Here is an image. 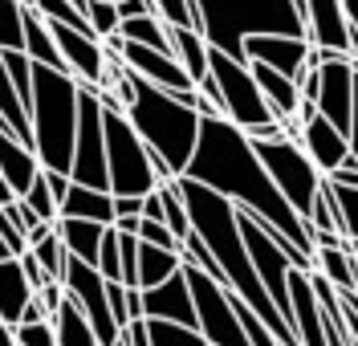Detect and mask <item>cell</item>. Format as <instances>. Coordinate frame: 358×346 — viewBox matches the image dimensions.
I'll list each match as a JSON object with an SVG mask.
<instances>
[{
  "mask_svg": "<svg viewBox=\"0 0 358 346\" xmlns=\"http://www.w3.org/2000/svg\"><path fill=\"white\" fill-rule=\"evenodd\" d=\"M183 175H192L196 184H208L212 192L228 196L236 208L265 220V229L273 236H285L301 253L313 257V229L277 192V184L268 180L265 163L257 155V147L248 143V135L236 122H228L224 115L200 118V138H196V151H192V163H187Z\"/></svg>",
  "mask_w": 358,
  "mask_h": 346,
  "instance_id": "obj_1",
  "label": "cell"
},
{
  "mask_svg": "<svg viewBox=\"0 0 358 346\" xmlns=\"http://www.w3.org/2000/svg\"><path fill=\"white\" fill-rule=\"evenodd\" d=\"M176 187H179V196H183V204H187L192 232L208 245V253L220 261L228 289L281 338V346H297V334L277 314V305L268 301L265 285H261V277L252 269V257H248L245 232H241V212H236V204L228 196H220V192H212L208 184H196L192 175H179Z\"/></svg>",
  "mask_w": 358,
  "mask_h": 346,
  "instance_id": "obj_2",
  "label": "cell"
},
{
  "mask_svg": "<svg viewBox=\"0 0 358 346\" xmlns=\"http://www.w3.org/2000/svg\"><path fill=\"white\" fill-rule=\"evenodd\" d=\"M131 102L122 115L131 118V127L143 135V143L155 151L159 159L167 163L176 175L187 171L192 151H196V138H200V115L192 106L179 102V94L151 86L147 78H138L131 69Z\"/></svg>",
  "mask_w": 358,
  "mask_h": 346,
  "instance_id": "obj_3",
  "label": "cell"
},
{
  "mask_svg": "<svg viewBox=\"0 0 358 346\" xmlns=\"http://www.w3.org/2000/svg\"><path fill=\"white\" fill-rule=\"evenodd\" d=\"M192 4L208 45L236 62H245V37L252 33L306 37V13L297 8V0H192Z\"/></svg>",
  "mask_w": 358,
  "mask_h": 346,
  "instance_id": "obj_4",
  "label": "cell"
},
{
  "mask_svg": "<svg viewBox=\"0 0 358 346\" xmlns=\"http://www.w3.org/2000/svg\"><path fill=\"white\" fill-rule=\"evenodd\" d=\"M33 151L45 171H66L73 163V138H78V78L66 69H49L33 62Z\"/></svg>",
  "mask_w": 358,
  "mask_h": 346,
  "instance_id": "obj_5",
  "label": "cell"
},
{
  "mask_svg": "<svg viewBox=\"0 0 358 346\" xmlns=\"http://www.w3.org/2000/svg\"><path fill=\"white\" fill-rule=\"evenodd\" d=\"M106 131V175H110V196H151L159 184L179 180L167 163L143 143V135L131 127V118L118 106H106L102 115Z\"/></svg>",
  "mask_w": 358,
  "mask_h": 346,
  "instance_id": "obj_6",
  "label": "cell"
},
{
  "mask_svg": "<svg viewBox=\"0 0 358 346\" xmlns=\"http://www.w3.org/2000/svg\"><path fill=\"white\" fill-rule=\"evenodd\" d=\"M252 143V138H248ZM257 147V155H261V163H265L268 180L277 184V192L289 200V208L306 220L310 216L313 200H317V187H322V171L310 163V155H306V147L301 143H293V138H257L252 143Z\"/></svg>",
  "mask_w": 358,
  "mask_h": 346,
  "instance_id": "obj_7",
  "label": "cell"
},
{
  "mask_svg": "<svg viewBox=\"0 0 358 346\" xmlns=\"http://www.w3.org/2000/svg\"><path fill=\"white\" fill-rule=\"evenodd\" d=\"M208 66H212V78L220 86V102H224V118L228 122H236L245 135L257 131V127H265V122H281L268 110V102L261 94V86H257L248 62H236V57H228V53L208 45Z\"/></svg>",
  "mask_w": 358,
  "mask_h": 346,
  "instance_id": "obj_8",
  "label": "cell"
},
{
  "mask_svg": "<svg viewBox=\"0 0 358 346\" xmlns=\"http://www.w3.org/2000/svg\"><path fill=\"white\" fill-rule=\"evenodd\" d=\"M187 285H192V298H196V330L212 346H252L245 334V322L232 305V289L212 281V277L196 269V265H183Z\"/></svg>",
  "mask_w": 358,
  "mask_h": 346,
  "instance_id": "obj_9",
  "label": "cell"
},
{
  "mask_svg": "<svg viewBox=\"0 0 358 346\" xmlns=\"http://www.w3.org/2000/svg\"><path fill=\"white\" fill-rule=\"evenodd\" d=\"M62 285H66V298L78 301V310L86 314V322L94 326L98 334V346H114L122 338V330L110 314V298H106V277L98 273L90 261L82 257H66V273H62Z\"/></svg>",
  "mask_w": 358,
  "mask_h": 346,
  "instance_id": "obj_10",
  "label": "cell"
},
{
  "mask_svg": "<svg viewBox=\"0 0 358 346\" xmlns=\"http://www.w3.org/2000/svg\"><path fill=\"white\" fill-rule=\"evenodd\" d=\"M322 53V49H317ZM322 90H317V115L334 122L338 131H350V110H355V62L350 57H330L322 53Z\"/></svg>",
  "mask_w": 358,
  "mask_h": 346,
  "instance_id": "obj_11",
  "label": "cell"
},
{
  "mask_svg": "<svg viewBox=\"0 0 358 346\" xmlns=\"http://www.w3.org/2000/svg\"><path fill=\"white\" fill-rule=\"evenodd\" d=\"M49 33L62 49L66 73H73L86 86H102V69H106V45L90 33V29H73V24L49 21Z\"/></svg>",
  "mask_w": 358,
  "mask_h": 346,
  "instance_id": "obj_12",
  "label": "cell"
},
{
  "mask_svg": "<svg viewBox=\"0 0 358 346\" xmlns=\"http://www.w3.org/2000/svg\"><path fill=\"white\" fill-rule=\"evenodd\" d=\"M310 41L306 37H285V33H252L245 37V62H261L285 73L293 82L306 78V57H310Z\"/></svg>",
  "mask_w": 358,
  "mask_h": 346,
  "instance_id": "obj_13",
  "label": "cell"
},
{
  "mask_svg": "<svg viewBox=\"0 0 358 346\" xmlns=\"http://www.w3.org/2000/svg\"><path fill=\"white\" fill-rule=\"evenodd\" d=\"M306 37L330 57H350V21L342 0H306Z\"/></svg>",
  "mask_w": 358,
  "mask_h": 346,
  "instance_id": "obj_14",
  "label": "cell"
},
{
  "mask_svg": "<svg viewBox=\"0 0 358 346\" xmlns=\"http://www.w3.org/2000/svg\"><path fill=\"white\" fill-rule=\"evenodd\" d=\"M118 57L127 62V69H134L138 78H147L151 86H163V90H171V94L196 90V82L187 78V69L179 66L171 53H163V49H147V45H134V41H122Z\"/></svg>",
  "mask_w": 358,
  "mask_h": 346,
  "instance_id": "obj_15",
  "label": "cell"
},
{
  "mask_svg": "<svg viewBox=\"0 0 358 346\" xmlns=\"http://www.w3.org/2000/svg\"><path fill=\"white\" fill-rule=\"evenodd\" d=\"M143 318L192 326V330H196V298H192V285H187V273H183V269L171 273L163 285H155V289H143Z\"/></svg>",
  "mask_w": 358,
  "mask_h": 346,
  "instance_id": "obj_16",
  "label": "cell"
},
{
  "mask_svg": "<svg viewBox=\"0 0 358 346\" xmlns=\"http://www.w3.org/2000/svg\"><path fill=\"white\" fill-rule=\"evenodd\" d=\"M289 326L297 334V346H326L322 305H317V294H313L310 269H293L289 273Z\"/></svg>",
  "mask_w": 358,
  "mask_h": 346,
  "instance_id": "obj_17",
  "label": "cell"
},
{
  "mask_svg": "<svg viewBox=\"0 0 358 346\" xmlns=\"http://www.w3.org/2000/svg\"><path fill=\"white\" fill-rule=\"evenodd\" d=\"M301 147H306L310 163L322 171V175H330L334 167H342V163L350 159V143H346V135L338 131L334 122H326L322 115H310L306 122H301Z\"/></svg>",
  "mask_w": 358,
  "mask_h": 346,
  "instance_id": "obj_18",
  "label": "cell"
},
{
  "mask_svg": "<svg viewBox=\"0 0 358 346\" xmlns=\"http://www.w3.org/2000/svg\"><path fill=\"white\" fill-rule=\"evenodd\" d=\"M0 175L8 180V187H13L17 196H24V192L33 187V180L41 175V159H37V151L24 147L21 138L4 135V131H0Z\"/></svg>",
  "mask_w": 358,
  "mask_h": 346,
  "instance_id": "obj_19",
  "label": "cell"
},
{
  "mask_svg": "<svg viewBox=\"0 0 358 346\" xmlns=\"http://www.w3.org/2000/svg\"><path fill=\"white\" fill-rule=\"evenodd\" d=\"M248 69H252V78H257V86H261V94H265L268 110H273V118H297V106H301V86L293 82V78H285V73H277L273 66H261V62H248Z\"/></svg>",
  "mask_w": 358,
  "mask_h": 346,
  "instance_id": "obj_20",
  "label": "cell"
},
{
  "mask_svg": "<svg viewBox=\"0 0 358 346\" xmlns=\"http://www.w3.org/2000/svg\"><path fill=\"white\" fill-rule=\"evenodd\" d=\"M29 298H33V285L21 269V257H4L0 261V322L8 326L21 322Z\"/></svg>",
  "mask_w": 358,
  "mask_h": 346,
  "instance_id": "obj_21",
  "label": "cell"
},
{
  "mask_svg": "<svg viewBox=\"0 0 358 346\" xmlns=\"http://www.w3.org/2000/svg\"><path fill=\"white\" fill-rule=\"evenodd\" d=\"M167 37H171V53L176 62L187 69L192 82H203L212 66H208V37L200 29H187V24H167Z\"/></svg>",
  "mask_w": 358,
  "mask_h": 346,
  "instance_id": "obj_22",
  "label": "cell"
},
{
  "mask_svg": "<svg viewBox=\"0 0 358 346\" xmlns=\"http://www.w3.org/2000/svg\"><path fill=\"white\" fill-rule=\"evenodd\" d=\"M62 216L69 220H94V224H114V196L98 187L73 184L62 200Z\"/></svg>",
  "mask_w": 358,
  "mask_h": 346,
  "instance_id": "obj_23",
  "label": "cell"
},
{
  "mask_svg": "<svg viewBox=\"0 0 358 346\" xmlns=\"http://www.w3.org/2000/svg\"><path fill=\"white\" fill-rule=\"evenodd\" d=\"M24 53H29V62H37V66L66 69L62 49H57L53 33H49V21H45L33 4H24Z\"/></svg>",
  "mask_w": 358,
  "mask_h": 346,
  "instance_id": "obj_24",
  "label": "cell"
},
{
  "mask_svg": "<svg viewBox=\"0 0 358 346\" xmlns=\"http://www.w3.org/2000/svg\"><path fill=\"white\" fill-rule=\"evenodd\" d=\"M110 224H94V220H69V216H57V236L66 245L69 257H82V261H98V249H102V232Z\"/></svg>",
  "mask_w": 358,
  "mask_h": 346,
  "instance_id": "obj_25",
  "label": "cell"
},
{
  "mask_svg": "<svg viewBox=\"0 0 358 346\" xmlns=\"http://www.w3.org/2000/svg\"><path fill=\"white\" fill-rule=\"evenodd\" d=\"M313 273H322L334 289H358V261L350 245L342 249H313Z\"/></svg>",
  "mask_w": 358,
  "mask_h": 346,
  "instance_id": "obj_26",
  "label": "cell"
},
{
  "mask_svg": "<svg viewBox=\"0 0 358 346\" xmlns=\"http://www.w3.org/2000/svg\"><path fill=\"white\" fill-rule=\"evenodd\" d=\"M179 269H183V261H179L176 249H159V245L138 240V289H155Z\"/></svg>",
  "mask_w": 358,
  "mask_h": 346,
  "instance_id": "obj_27",
  "label": "cell"
},
{
  "mask_svg": "<svg viewBox=\"0 0 358 346\" xmlns=\"http://www.w3.org/2000/svg\"><path fill=\"white\" fill-rule=\"evenodd\" d=\"M53 334H57V346H98V334L94 326L86 322V314L78 310V301L66 298L53 314Z\"/></svg>",
  "mask_w": 358,
  "mask_h": 346,
  "instance_id": "obj_28",
  "label": "cell"
},
{
  "mask_svg": "<svg viewBox=\"0 0 358 346\" xmlns=\"http://www.w3.org/2000/svg\"><path fill=\"white\" fill-rule=\"evenodd\" d=\"M118 37L122 41H134V45H147V49H163L171 53V37H167V21L159 13H147V17H127L118 21ZM176 57V53H171Z\"/></svg>",
  "mask_w": 358,
  "mask_h": 346,
  "instance_id": "obj_29",
  "label": "cell"
},
{
  "mask_svg": "<svg viewBox=\"0 0 358 346\" xmlns=\"http://www.w3.org/2000/svg\"><path fill=\"white\" fill-rule=\"evenodd\" d=\"M0 66L13 78L21 102L29 106V102H33V62H29V53H24V49H0Z\"/></svg>",
  "mask_w": 358,
  "mask_h": 346,
  "instance_id": "obj_30",
  "label": "cell"
},
{
  "mask_svg": "<svg viewBox=\"0 0 358 346\" xmlns=\"http://www.w3.org/2000/svg\"><path fill=\"white\" fill-rule=\"evenodd\" d=\"M159 196H163V224L176 232V240L183 245V236L192 232V220H187V204H183V196H179L176 180H171V184H159Z\"/></svg>",
  "mask_w": 358,
  "mask_h": 346,
  "instance_id": "obj_31",
  "label": "cell"
},
{
  "mask_svg": "<svg viewBox=\"0 0 358 346\" xmlns=\"http://www.w3.org/2000/svg\"><path fill=\"white\" fill-rule=\"evenodd\" d=\"M0 49H24V0H0Z\"/></svg>",
  "mask_w": 358,
  "mask_h": 346,
  "instance_id": "obj_32",
  "label": "cell"
},
{
  "mask_svg": "<svg viewBox=\"0 0 358 346\" xmlns=\"http://www.w3.org/2000/svg\"><path fill=\"white\" fill-rule=\"evenodd\" d=\"M151 346H212L203 338L200 330H192V326H176V322H151Z\"/></svg>",
  "mask_w": 358,
  "mask_h": 346,
  "instance_id": "obj_33",
  "label": "cell"
},
{
  "mask_svg": "<svg viewBox=\"0 0 358 346\" xmlns=\"http://www.w3.org/2000/svg\"><path fill=\"white\" fill-rule=\"evenodd\" d=\"M29 253L41 261V269L53 277V281H62V273H66V257H69V253H66V245H62V236H57V224H53V232H49L45 240H37Z\"/></svg>",
  "mask_w": 358,
  "mask_h": 346,
  "instance_id": "obj_34",
  "label": "cell"
},
{
  "mask_svg": "<svg viewBox=\"0 0 358 346\" xmlns=\"http://www.w3.org/2000/svg\"><path fill=\"white\" fill-rule=\"evenodd\" d=\"M86 21H90V33L98 37V41H110L118 37V8H114V0H90L86 4Z\"/></svg>",
  "mask_w": 358,
  "mask_h": 346,
  "instance_id": "obj_35",
  "label": "cell"
},
{
  "mask_svg": "<svg viewBox=\"0 0 358 346\" xmlns=\"http://www.w3.org/2000/svg\"><path fill=\"white\" fill-rule=\"evenodd\" d=\"M94 269L106 277V281H122V249H118V229L114 224L102 232V249H98Z\"/></svg>",
  "mask_w": 358,
  "mask_h": 346,
  "instance_id": "obj_36",
  "label": "cell"
},
{
  "mask_svg": "<svg viewBox=\"0 0 358 346\" xmlns=\"http://www.w3.org/2000/svg\"><path fill=\"white\" fill-rule=\"evenodd\" d=\"M330 196L338 204V220H342V236L358 240V187H338L330 184Z\"/></svg>",
  "mask_w": 358,
  "mask_h": 346,
  "instance_id": "obj_37",
  "label": "cell"
},
{
  "mask_svg": "<svg viewBox=\"0 0 358 346\" xmlns=\"http://www.w3.org/2000/svg\"><path fill=\"white\" fill-rule=\"evenodd\" d=\"M45 21H62V24H73V29H90L86 13L73 4V0H29Z\"/></svg>",
  "mask_w": 358,
  "mask_h": 346,
  "instance_id": "obj_38",
  "label": "cell"
},
{
  "mask_svg": "<svg viewBox=\"0 0 358 346\" xmlns=\"http://www.w3.org/2000/svg\"><path fill=\"white\" fill-rule=\"evenodd\" d=\"M17 200H24V204L33 208L41 220H49V224H57V216H62V208H57V200H53V192H49V184H45V175H37L33 187H29L24 196H17Z\"/></svg>",
  "mask_w": 358,
  "mask_h": 346,
  "instance_id": "obj_39",
  "label": "cell"
},
{
  "mask_svg": "<svg viewBox=\"0 0 358 346\" xmlns=\"http://www.w3.org/2000/svg\"><path fill=\"white\" fill-rule=\"evenodd\" d=\"M155 13L167 24H187V29H200V21H196V4H192V0H155Z\"/></svg>",
  "mask_w": 358,
  "mask_h": 346,
  "instance_id": "obj_40",
  "label": "cell"
},
{
  "mask_svg": "<svg viewBox=\"0 0 358 346\" xmlns=\"http://www.w3.org/2000/svg\"><path fill=\"white\" fill-rule=\"evenodd\" d=\"M134 236H138L143 245H159V249H176V253H179L176 232L167 229L163 220H147V216H143V220H138V232H134Z\"/></svg>",
  "mask_w": 358,
  "mask_h": 346,
  "instance_id": "obj_41",
  "label": "cell"
},
{
  "mask_svg": "<svg viewBox=\"0 0 358 346\" xmlns=\"http://www.w3.org/2000/svg\"><path fill=\"white\" fill-rule=\"evenodd\" d=\"M0 236H4V245H8V253L13 257H24L29 253V240H24V229L13 220V212L8 204H0Z\"/></svg>",
  "mask_w": 358,
  "mask_h": 346,
  "instance_id": "obj_42",
  "label": "cell"
},
{
  "mask_svg": "<svg viewBox=\"0 0 358 346\" xmlns=\"http://www.w3.org/2000/svg\"><path fill=\"white\" fill-rule=\"evenodd\" d=\"M17 346H57V334H53V322L17 326Z\"/></svg>",
  "mask_w": 358,
  "mask_h": 346,
  "instance_id": "obj_43",
  "label": "cell"
},
{
  "mask_svg": "<svg viewBox=\"0 0 358 346\" xmlns=\"http://www.w3.org/2000/svg\"><path fill=\"white\" fill-rule=\"evenodd\" d=\"M106 298H110V314L118 330H127L131 326V310H127V285L122 281H106Z\"/></svg>",
  "mask_w": 358,
  "mask_h": 346,
  "instance_id": "obj_44",
  "label": "cell"
},
{
  "mask_svg": "<svg viewBox=\"0 0 358 346\" xmlns=\"http://www.w3.org/2000/svg\"><path fill=\"white\" fill-rule=\"evenodd\" d=\"M21 269H24V277H29V285H33V294H37V289H45V285L53 281V277L41 269V261H37L33 253H24V257H21Z\"/></svg>",
  "mask_w": 358,
  "mask_h": 346,
  "instance_id": "obj_45",
  "label": "cell"
},
{
  "mask_svg": "<svg viewBox=\"0 0 358 346\" xmlns=\"http://www.w3.org/2000/svg\"><path fill=\"white\" fill-rule=\"evenodd\" d=\"M41 175H45V184H49V192H53V200H57V208H62V200H66V192L73 187V180H69L66 171H45V167H41Z\"/></svg>",
  "mask_w": 358,
  "mask_h": 346,
  "instance_id": "obj_46",
  "label": "cell"
},
{
  "mask_svg": "<svg viewBox=\"0 0 358 346\" xmlns=\"http://www.w3.org/2000/svg\"><path fill=\"white\" fill-rule=\"evenodd\" d=\"M33 322H53V314L45 310V301L37 298V294L29 298V305H24V314H21V322L17 326H33Z\"/></svg>",
  "mask_w": 358,
  "mask_h": 346,
  "instance_id": "obj_47",
  "label": "cell"
},
{
  "mask_svg": "<svg viewBox=\"0 0 358 346\" xmlns=\"http://www.w3.org/2000/svg\"><path fill=\"white\" fill-rule=\"evenodd\" d=\"M114 8H118V17L127 21V17H147V13H155V0H114Z\"/></svg>",
  "mask_w": 358,
  "mask_h": 346,
  "instance_id": "obj_48",
  "label": "cell"
},
{
  "mask_svg": "<svg viewBox=\"0 0 358 346\" xmlns=\"http://www.w3.org/2000/svg\"><path fill=\"white\" fill-rule=\"evenodd\" d=\"M326 180H330V184H338V187H358V163H355V159H346L342 167H334Z\"/></svg>",
  "mask_w": 358,
  "mask_h": 346,
  "instance_id": "obj_49",
  "label": "cell"
},
{
  "mask_svg": "<svg viewBox=\"0 0 358 346\" xmlns=\"http://www.w3.org/2000/svg\"><path fill=\"white\" fill-rule=\"evenodd\" d=\"M122 334H127V343L131 346H151V326H147V318H134Z\"/></svg>",
  "mask_w": 358,
  "mask_h": 346,
  "instance_id": "obj_50",
  "label": "cell"
},
{
  "mask_svg": "<svg viewBox=\"0 0 358 346\" xmlns=\"http://www.w3.org/2000/svg\"><path fill=\"white\" fill-rule=\"evenodd\" d=\"M118 216H143V196H114V220Z\"/></svg>",
  "mask_w": 358,
  "mask_h": 346,
  "instance_id": "obj_51",
  "label": "cell"
},
{
  "mask_svg": "<svg viewBox=\"0 0 358 346\" xmlns=\"http://www.w3.org/2000/svg\"><path fill=\"white\" fill-rule=\"evenodd\" d=\"M346 143H350V159L358 163V66H355V110H350V131H346Z\"/></svg>",
  "mask_w": 358,
  "mask_h": 346,
  "instance_id": "obj_52",
  "label": "cell"
},
{
  "mask_svg": "<svg viewBox=\"0 0 358 346\" xmlns=\"http://www.w3.org/2000/svg\"><path fill=\"white\" fill-rule=\"evenodd\" d=\"M342 245H350L342 232H313V249H342Z\"/></svg>",
  "mask_w": 358,
  "mask_h": 346,
  "instance_id": "obj_53",
  "label": "cell"
},
{
  "mask_svg": "<svg viewBox=\"0 0 358 346\" xmlns=\"http://www.w3.org/2000/svg\"><path fill=\"white\" fill-rule=\"evenodd\" d=\"M143 216L147 220H163V196H159V187L151 196H143Z\"/></svg>",
  "mask_w": 358,
  "mask_h": 346,
  "instance_id": "obj_54",
  "label": "cell"
},
{
  "mask_svg": "<svg viewBox=\"0 0 358 346\" xmlns=\"http://www.w3.org/2000/svg\"><path fill=\"white\" fill-rule=\"evenodd\" d=\"M127 310H131V322L143 318V289L138 285H127Z\"/></svg>",
  "mask_w": 358,
  "mask_h": 346,
  "instance_id": "obj_55",
  "label": "cell"
},
{
  "mask_svg": "<svg viewBox=\"0 0 358 346\" xmlns=\"http://www.w3.org/2000/svg\"><path fill=\"white\" fill-rule=\"evenodd\" d=\"M138 220H143V216H118V220H114V229L131 232V236H134V232H138Z\"/></svg>",
  "mask_w": 358,
  "mask_h": 346,
  "instance_id": "obj_56",
  "label": "cell"
},
{
  "mask_svg": "<svg viewBox=\"0 0 358 346\" xmlns=\"http://www.w3.org/2000/svg\"><path fill=\"white\" fill-rule=\"evenodd\" d=\"M346 8V21H350V33H358V0H342Z\"/></svg>",
  "mask_w": 358,
  "mask_h": 346,
  "instance_id": "obj_57",
  "label": "cell"
},
{
  "mask_svg": "<svg viewBox=\"0 0 358 346\" xmlns=\"http://www.w3.org/2000/svg\"><path fill=\"white\" fill-rule=\"evenodd\" d=\"M0 346H17V326L0 322Z\"/></svg>",
  "mask_w": 358,
  "mask_h": 346,
  "instance_id": "obj_58",
  "label": "cell"
},
{
  "mask_svg": "<svg viewBox=\"0 0 358 346\" xmlns=\"http://www.w3.org/2000/svg\"><path fill=\"white\" fill-rule=\"evenodd\" d=\"M350 253H355V261H358V240H350Z\"/></svg>",
  "mask_w": 358,
  "mask_h": 346,
  "instance_id": "obj_59",
  "label": "cell"
},
{
  "mask_svg": "<svg viewBox=\"0 0 358 346\" xmlns=\"http://www.w3.org/2000/svg\"><path fill=\"white\" fill-rule=\"evenodd\" d=\"M114 346H131V343H127V334H122V338H118V343H114Z\"/></svg>",
  "mask_w": 358,
  "mask_h": 346,
  "instance_id": "obj_60",
  "label": "cell"
},
{
  "mask_svg": "<svg viewBox=\"0 0 358 346\" xmlns=\"http://www.w3.org/2000/svg\"><path fill=\"white\" fill-rule=\"evenodd\" d=\"M297 8H301V13H306V0H297Z\"/></svg>",
  "mask_w": 358,
  "mask_h": 346,
  "instance_id": "obj_61",
  "label": "cell"
}]
</instances>
